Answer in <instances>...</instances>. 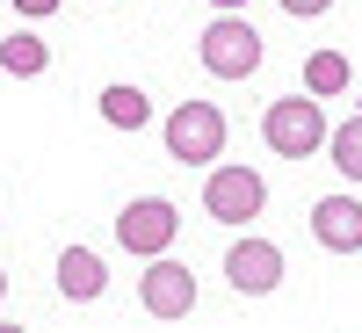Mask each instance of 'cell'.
<instances>
[{
    "mask_svg": "<svg viewBox=\"0 0 362 333\" xmlns=\"http://www.w3.org/2000/svg\"><path fill=\"white\" fill-rule=\"evenodd\" d=\"M348 87H355L348 51H334V44H326V51H312V58H305V95H312V102H326V95H348Z\"/></svg>",
    "mask_w": 362,
    "mask_h": 333,
    "instance_id": "11",
    "label": "cell"
},
{
    "mask_svg": "<svg viewBox=\"0 0 362 333\" xmlns=\"http://www.w3.org/2000/svg\"><path fill=\"white\" fill-rule=\"evenodd\" d=\"M160 138H167V160H181V167H218V153H225V109L218 102H181Z\"/></svg>",
    "mask_w": 362,
    "mask_h": 333,
    "instance_id": "3",
    "label": "cell"
},
{
    "mask_svg": "<svg viewBox=\"0 0 362 333\" xmlns=\"http://www.w3.org/2000/svg\"><path fill=\"white\" fill-rule=\"evenodd\" d=\"M312 239L326 254H362V203L355 196H319L312 203Z\"/></svg>",
    "mask_w": 362,
    "mask_h": 333,
    "instance_id": "8",
    "label": "cell"
},
{
    "mask_svg": "<svg viewBox=\"0 0 362 333\" xmlns=\"http://www.w3.org/2000/svg\"><path fill=\"white\" fill-rule=\"evenodd\" d=\"M196 58H203V73L210 80H254L261 73V29L247 15H218L196 37Z\"/></svg>",
    "mask_w": 362,
    "mask_h": 333,
    "instance_id": "2",
    "label": "cell"
},
{
    "mask_svg": "<svg viewBox=\"0 0 362 333\" xmlns=\"http://www.w3.org/2000/svg\"><path fill=\"white\" fill-rule=\"evenodd\" d=\"M44 66H51V44L37 29H8V37H0V73L8 80H37Z\"/></svg>",
    "mask_w": 362,
    "mask_h": 333,
    "instance_id": "10",
    "label": "cell"
},
{
    "mask_svg": "<svg viewBox=\"0 0 362 333\" xmlns=\"http://www.w3.org/2000/svg\"><path fill=\"white\" fill-rule=\"evenodd\" d=\"M138 305L153 312V319H189L196 312V268L189 261H145V276H138Z\"/></svg>",
    "mask_w": 362,
    "mask_h": 333,
    "instance_id": "7",
    "label": "cell"
},
{
    "mask_svg": "<svg viewBox=\"0 0 362 333\" xmlns=\"http://www.w3.org/2000/svg\"><path fill=\"white\" fill-rule=\"evenodd\" d=\"M102 290H109V261L95 247H66L58 254V297H66V305H95Z\"/></svg>",
    "mask_w": 362,
    "mask_h": 333,
    "instance_id": "9",
    "label": "cell"
},
{
    "mask_svg": "<svg viewBox=\"0 0 362 333\" xmlns=\"http://www.w3.org/2000/svg\"><path fill=\"white\" fill-rule=\"evenodd\" d=\"M225 283L239 297H276L283 290V247L276 239H232V254H225Z\"/></svg>",
    "mask_w": 362,
    "mask_h": 333,
    "instance_id": "6",
    "label": "cell"
},
{
    "mask_svg": "<svg viewBox=\"0 0 362 333\" xmlns=\"http://www.w3.org/2000/svg\"><path fill=\"white\" fill-rule=\"evenodd\" d=\"M8 8H15L22 22H44V15H58V8H66V0H8Z\"/></svg>",
    "mask_w": 362,
    "mask_h": 333,
    "instance_id": "14",
    "label": "cell"
},
{
    "mask_svg": "<svg viewBox=\"0 0 362 333\" xmlns=\"http://www.w3.org/2000/svg\"><path fill=\"white\" fill-rule=\"evenodd\" d=\"M0 305H8V261H0Z\"/></svg>",
    "mask_w": 362,
    "mask_h": 333,
    "instance_id": "17",
    "label": "cell"
},
{
    "mask_svg": "<svg viewBox=\"0 0 362 333\" xmlns=\"http://www.w3.org/2000/svg\"><path fill=\"white\" fill-rule=\"evenodd\" d=\"M326 102H312V95H283V102H268L261 109V138H268V153L276 160H312V153H326Z\"/></svg>",
    "mask_w": 362,
    "mask_h": 333,
    "instance_id": "1",
    "label": "cell"
},
{
    "mask_svg": "<svg viewBox=\"0 0 362 333\" xmlns=\"http://www.w3.org/2000/svg\"><path fill=\"white\" fill-rule=\"evenodd\" d=\"M203 210L218 225H254L261 210H268V181L254 174V167H210V181H203Z\"/></svg>",
    "mask_w": 362,
    "mask_h": 333,
    "instance_id": "5",
    "label": "cell"
},
{
    "mask_svg": "<svg viewBox=\"0 0 362 333\" xmlns=\"http://www.w3.org/2000/svg\"><path fill=\"white\" fill-rule=\"evenodd\" d=\"M145 116H153V102H145V87H131V80L102 87V124H116V131H138Z\"/></svg>",
    "mask_w": 362,
    "mask_h": 333,
    "instance_id": "12",
    "label": "cell"
},
{
    "mask_svg": "<svg viewBox=\"0 0 362 333\" xmlns=\"http://www.w3.org/2000/svg\"><path fill=\"white\" fill-rule=\"evenodd\" d=\"M0 333H29V326H15V319H0Z\"/></svg>",
    "mask_w": 362,
    "mask_h": 333,
    "instance_id": "18",
    "label": "cell"
},
{
    "mask_svg": "<svg viewBox=\"0 0 362 333\" xmlns=\"http://www.w3.org/2000/svg\"><path fill=\"white\" fill-rule=\"evenodd\" d=\"M326 153H334V167L362 189V116H348V124H334L326 131Z\"/></svg>",
    "mask_w": 362,
    "mask_h": 333,
    "instance_id": "13",
    "label": "cell"
},
{
    "mask_svg": "<svg viewBox=\"0 0 362 333\" xmlns=\"http://www.w3.org/2000/svg\"><path fill=\"white\" fill-rule=\"evenodd\" d=\"M276 8H283V15H305V22H312V15H326V8H334V0H276Z\"/></svg>",
    "mask_w": 362,
    "mask_h": 333,
    "instance_id": "15",
    "label": "cell"
},
{
    "mask_svg": "<svg viewBox=\"0 0 362 333\" xmlns=\"http://www.w3.org/2000/svg\"><path fill=\"white\" fill-rule=\"evenodd\" d=\"M210 8H218V15H247V0H210Z\"/></svg>",
    "mask_w": 362,
    "mask_h": 333,
    "instance_id": "16",
    "label": "cell"
},
{
    "mask_svg": "<svg viewBox=\"0 0 362 333\" xmlns=\"http://www.w3.org/2000/svg\"><path fill=\"white\" fill-rule=\"evenodd\" d=\"M174 239H181V210L167 196H138V203L116 210V247H124V254L160 261V254H174Z\"/></svg>",
    "mask_w": 362,
    "mask_h": 333,
    "instance_id": "4",
    "label": "cell"
}]
</instances>
